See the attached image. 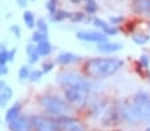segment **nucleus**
Wrapping results in <instances>:
<instances>
[{
  "mask_svg": "<svg viewBox=\"0 0 150 131\" xmlns=\"http://www.w3.org/2000/svg\"><path fill=\"white\" fill-rule=\"evenodd\" d=\"M124 65V61L116 57H93L84 64V73L91 78H108L116 74Z\"/></svg>",
  "mask_w": 150,
  "mask_h": 131,
  "instance_id": "f257e3e1",
  "label": "nucleus"
},
{
  "mask_svg": "<svg viewBox=\"0 0 150 131\" xmlns=\"http://www.w3.org/2000/svg\"><path fill=\"white\" fill-rule=\"evenodd\" d=\"M39 102L48 114L54 115L57 118L62 117V115H68L72 110V106L65 99H61L56 95H41L39 98Z\"/></svg>",
  "mask_w": 150,
  "mask_h": 131,
  "instance_id": "f03ea898",
  "label": "nucleus"
},
{
  "mask_svg": "<svg viewBox=\"0 0 150 131\" xmlns=\"http://www.w3.org/2000/svg\"><path fill=\"white\" fill-rule=\"evenodd\" d=\"M138 120L150 123V95L146 91H138L132 102Z\"/></svg>",
  "mask_w": 150,
  "mask_h": 131,
  "instance_id": "7ed1b4c3",
  "label": "nucleus"
},
{
  "mask_svg": "<svg viewBox=\"0 0 150 131\" xmlns=\"http://www.w3.org/2000/svg\"><path fill=\"white\" fill-rule=\"evenodd\" d=\"M56 82L64 89L84 88L91 90V83L88 82V80L80 76V74L74 73V71H61V73H59L56 77Z\"/></svg>",
  "mask_w": 150,
  "mask_h": 131,
  "instance_id": "20e7f679",
  "label": "nucleus"
},
{
  "mask_svg": "<svg viewBox=\"0 0 150 131\" xmlns=\"http://www.w3.org/2000/svg\"><path fill=\"white\" fill-rule=\"evenodd\" d=\"M89 91H91L89 89H84V88L64 89V99H65L71 106L81 109L86 105V102H88Z\"/></svg>",
  "mask_w": 150,
  "mask_h": 131,
  "instance_id": "39448f33",
  "label": "nucleus"
},
{
  "mask_svg": "<svg viewBox=\"0 0 150 131\" xmlns=\"http://www.w3.org/2000/svg\"><path fill=\"white\" fill-rule=\"evenodd\" d=\"M56 126L59 131H85L82 123H80L77 119L69 117V115L59 117L56 119Z\"/></svg>",
  "mask_w": 150,
  "mask_h": 131,
  "instance_id": "423d86ee",
  "label": "nucleus"
},
{
  "mask_svg": "<svg viewBox=\"0 0 150 131\" xmlns=\"http://www.w3.org/2000/svg\"><path fill=\"white\" fill-rule=\"evenodd\" d=\"M33 131H59L56 120H52L44 115H33L31 117Z\"/></svg>",
  "mask_w": 150,
  "mask_h": 131,
  "instance_id": "0eeeda50",
  "label": "nucleus"
},
{
  "mask_svg": "<svg viewBox=\"0 0 150 131\" xmlns=\"http://www.w3.org/2000/svg\"><path fill=\"white\" fill-rule=\"evenodd\" d=\"M8 127L11 131H33L31 118L25 117V115H20L13 122L8 123Z\"/></svg>",
  "mask_w": 150,
  "mask_h": 131,
  "instance_id": "6e6552de",
  "label": "nucleus"
},
{
  "mask_svg": "<svg viewBox=\"0 0 150 131\" xmlns=\"http://www.w3.org/2000/svg\"><path fill=\"white\" fill-rule=\"evenodd\" d=\"M77 39L82 41H89V43H104L106 41V34L104 32H93V31H88V32H77Z\"/></svg>",
  "mask_w": 150,
  "mask_h": 131,
  "instance_id": "1a4fd4ad",
  "label": "nucleus"
},
{
  "mask_svg": "<svg viewBox=\"0 0 150 131\" xmlns=\"http://www.w3.org/2000/svg\"><path fill=\"white\" fill-rule=\"evenodd\" d=\"M12 97H13V90L7 85L4 80H0V107H6Z\"/></svg>",
  "mask_w": 150,
  "mask_h": 131,
  "instance_id": "9d476101",
  "label": "nucleus"
},
{
  "mask_svg": "<svg viewBox=\"0 0 150 131\" xmlns=\"http://www.w3.org/2000/svg\"><path fill=\"white\" fill-rule=\"evenodd\" d=\"M80 60H81V57L77 56V54L71 53V52H62V53H60L56 57V64L57 65L67 66V65H71V64L79 62Z\"/></svg>",
  "mask_w": 150,
  "mask_h": 131,
  "instance_id": "9b49d317",
  "label": "nucleus"
},
{
  "mask_svg": "<svg viewBox=\"0 0 150 131\" xmlns=\"http://www.w3.org/2000/svg\"><path fill=\"white\" fill-rule=\"evenodd\" d=\"M133 9L141 16L150 17V0H134Z\"/></svg>",
  "mask_w": 150,
  "mask_h": 131,
  "instance_id": "f8f14e48",
  "label": "nucleus"
},
{
  "mask_svg": "<svg viewBox=\"0 0 150 131\" xmlns=\"http://www.w3.org/2000/svg\"><path fill=\"white\" fill-rule=\"evenodd\" d=\"M20 113H21V103L15 102L13 105L9 106L8 110L6 111V117H4V120H6L7 123L13 122L15 119H17V118L21 115Z\"/></svg>",
  "mask_w": 150,
  "mask_h": 131,
  "instance_id": "ddd939ff",
  "label": "nucleus"
},
{
  "mask_svg": "<svg viewBox=\"0 0 150 131\" xmlns=\"http://www.w3.org/2000/svg\"><path fill=\"white\" fill-rule=\"evenodd\" d=\"M122 49V44L120 43H110V41H104V43L97 44V50L102 53H114Z\"/></svg>",
  "mask_w": 150,
  "mask_h": 131,
  "instance_id": "4468645a",
  "label": "nucleus"
},
{
  "mask_svg": "<svg viewBox=\"0 0 150 131\" xmlns=\"http://www.w3.org/2000/svg\"><path fill=\"white\" fill-rule=\"evenodd\" d=\"M25 52H27V56H28V62L31 64V65L39 62L40 54H39V52H37L36 45H33V44H28L27 48H25Z\"/></svg>",
  "mask_w": 150,
  "mask_h": 131,
  "instance_id": "2eb2a0df",
  "label": "nucleus"
},
{
  "mask_svg": "<svg viewBox=\"0 0 150 131\" xmlns=\"http://www.w3.org/2000/svg\"><path fill=\"white\" fill-rule=\"evenodd\" d=\"M36 48L40 54V57H47V56H49V54L52 53V50H53V46L51 45V43H49L48 40L44 41V43L37 44Z\"/></svg>",
  "mask_w": 150,
  "mask_h": 131,
  "instance_id": "dca6fc26",
  "label": "nucleus"
},
{
  "mask_svg": "<svg viewBox=\"0 0 150 131\" xmlns=\"http://www.w3.org/2000/svg\"><path fill=\"white\" fill-rule=\"evenodd\" d=\"M31 66L29 65H23L21 68L19 69V80L20 81H25V80H29V76H31Z\"/></svg>",
  "mask_w": 150,
  "mask_h": 131,
  "instance_id": "f3484780",
  "label": "nucleus"
},
{
  "mask_svg": "<svg viewBox=\"0 0 150 131\" xmlns=\"http://www.w3.org/2000/svg\"><path fill=\"white\" fill-rule=\"evenodd\" d=\"M23 20H24V23H25V25L28 27V28H31V29L36 25V24H35V15L32 13L31 11H25V12H24Z\"/></svg>",
  "mask_w": 150,
  "mask_h": 131,
  "instance_id": "a211bd4d",
  "label": "nucleus"
},
{
  "mask_svg": "<svg viewBox=\"0 0 150 131\" xmlns=\"http://www.w3.org/2000/svg\"><path fill=\"white\" fill-rule=\"evenodd\" d=\"M71 15L72 13H68L67 11H56V13L53 16H51V19L53 21H61V20H65V19H71Z\"/></svg>",
  "mask_w": 150,
  "mask_h": 131,
  "instance_id": "6ab92c4d",
  "label": "nucleus"
},
{
  "mask_svg": "<svg viewBox=\"0 0 150 131\" xmlns=\"http://www.w3.org/2000/svg\"><path fill=\"white\" fill-rule=\"evenodd\" d=\"M133 41L136 44H138V45H144V44H146L149 41V37L144 33H136L133 34Z\"/></svg>",
  "mask_w": 150,
  "mask_h": 131,
  "instance_id": "aec40b11",
  "label": "nucleus"
},
{
  "mask_svg": "<svg viewBox=\"0 0 150 131\" xmlns=\"http://www.w3.org/2000/svg\"><path fill=\"white\" fill-rule=\"evenodd\" d=\"M97 9H98V6L96 4V1H93V0L86 1V4H85V11H86V13L93 15L97 12Z\"/></svg>",
  "mask_w": 150,
  "mask_h": 131,
  "instance_id": "412c9836",
  "label": "nucleus"
},
{
  "mask_svg": "<svg viewBox=\"0 0 150 131\" xmlns=\"http://www.w3.org/2000/svg\"><path fill=\"white\" fill-rule=\"evenodd\" d=\"M48 39H47V34H44V33H41V32H35L33 34H32V41H33L35 44H40V43H44V41H47Z\"/></svg>",
  "mask_w": 150,
  "mask_h": 131,
  "instance_id": "4be33fe9",
  "label": "nucleus"
},
{
  "mask_svg": "<svg viewBox=\"0 0 150 131\" xmlns=\"http://www.w3.org/2000/svg\"><path fill=\"white\" fill-rule=\"evenodd\" d=\"M42 70H39V69H32L31 76H29V81L31 82H39L42 77Z\"/></svg>",
  "mask_w": 150,
  "mask_h": 131,
  "instance_id": "5701e85b",
  "label": "nucleus"
},
{
  "mask_svg": "<svg viewBox=\"0 0 150 131\" xmlns=\"http://www.w3.org/2000/svg\"><path fill=\"white\" fill-rule=\"evenodd\" d=\"M36 27H37V31L41 32V33L44 34H48V25H47V23L44 21V19H39L36 23Z\"/></svg>",
  "mask_w": 150,
  "mask_h": 131,
  "instance_id": "b1692460",
  "label": "nucleus"
},
{
  "mask_svg": "<svg viewBox=\"0 0 150 131\" xmlns=\"http://www.w3.org/2000/svg\"><path fill=\"white\" fill-rule=\"evenodd\" d=\"M93 24H94V27H97V28L102 29V32H105L106 29L109 28V27H110L108 23H106V21H104L102 19H97V17L93 20Z\"/></svg>",
  "mask_w": 150,
  "mask_h": 131,
  "instance_id": "393cba45",
  "label": "nucleus"
},
{
  "mask_svg": "<svg viewBox=\"0 0 150 131\" xmlns=\"http://www.w3.org/2000/svg\"><path fill=\"white\" fill-rule=\"evenodd\" d=\"M9 62V50H0V65H7Z\"/></svg>",
  "mask_w": 150,
  "mask_h": 131,
  "instance_id": "a878e982",
  "label": "nucleus"
},
{
  "mask_svg": "<svg viewBox=\"0 0 150 131\" xmlns=\"http://www.w3.org/2000/svg\"><path fill=\"white\" fill-rule=\"evenodd\" d=\"M56 3H57V0H48V3H47V9H48L49 15L51 16H53L54 13H56Z\"/></svg>",
  "mask_w": 150,
  "mask_h": 131,
  "instance_id": "bb28decb",
  "label": "nucleus"
},
{
  "mask_svg": "<svg viewBox=\"0 0 150 131\" xmlns=\"http://www.w3.org/2000/svg\"><path fill=\"white\" fill-rule=\"evenodd\" d=\"M41 70L42 73H49V71H52V69L54 68V64L53 62H49V61H47V62H44L41 65Z\"/></svg>",
  "mask_w": 150,
  "mask_h": 131,
  "instance_id": "cd10ccee",
  "label": "nucleus"
},
{
  "mask_svg": "<svg viewBox=\"0 0 150 131\" xmlns=\"http://www.w3.org/2000/svg\"><path fill=\"white\" fill-rule=\"evenodd\" d=\"M84 17H85V15H82L81 12H76V13L71 15V20L76 23V21H82L84 20Z\"/></svg>",
  "mask_w": 150,
  "mask_h": 131,
  "instance_id": "c85d7f7f",
  "label": "nucleus"
},
{
  "mask_svg": "<svg viewBox=\"0 0 150 131\" xmlns=\"http://www.w3.org/2000/svg\"><path fill=\"white\" fill-rule=\"evenodd\" d=\"M139 62H141L142 65L145 66V68H147V66H149V62H150V58L147 57L146 54H142L141 58H139Z\"/></svg>",
  "mask_w": 150,
  "mask_h": 131,
  "instance_id": "c756f323",
  "label": "nucleus"
},
{
  "mask_svg": "<svg viewBox=\"0 0 150 131\" xmlns=\"http://www.w3.org/2000/svg\"><path fill=\"white\" fill-rule=\"evenodd\" d=\"M11 32L15 34V36L19 39L20 37V34H21V31H20V28H19V25H12L11 27Z\"/></svg>",
  "mask_w": 150,
  "mask_h": 131,
  "instance_id": "7c9ffc66",
  "label": "nucleus"
},
{
  "mask_svg": "<svg viewBox=\"0 0 150 131\" xmlns=\"http://www.w3.org/2000/svg\"><path fill=\"white\" fill-rule=\"evenodd\" d=\"M104 33L106 34V36H114V34L117 33V28H114V27H112V25H110L108 29H106V31L104 32Z\"/></svg>",
  "mask_w": 150,
  "mask_h": 131,
  "instance_id": "2f4dec72",
  "label": "nucleus"
},
{
  "mask_svg": "<svg viewBox=\"0 0 150 131\" xmlns=\"http://www.w3.org/2000/svg\"><path fill=\"white\" fill-rule=\"evenodd\" d=\"M6 74H8V68H7V65H0V77H3Z\"/></svg>",
  "mask_w": 150,
  "mask_h": 131,
  "instance_id": "473e14b6",
  "label": "nucleus"
},
{
  "mask_svg": "<svg viewBox=\"0 0 150 131\" xmlns=\"http://www.w3.org/2000/svg\"><path fill=\"white\" fill-rule=\"evenodd\" d=\"M16 3L20 8H24V7H27V4H28V0H16Z\"/></svg>",
  "mask_w": 150,
  "mask_h": 131,
  "instance_id": "72a5a7b5",
  "label": "nucleus"
},
{
  "mask_svg": "<svg viewBox=\"0 0 150 131\" xmlns=\"http://www.w3.org/2000/svg\"><path fill=\"white\" fill-rule=\"evenodd\" d=\"M121 21H122V17H110L112 24H117V23H121Z\"/></svg>",
  "mask_w": 150,
  "mask_h": 131,
  "instance_id": "f704fd0d",
  "label": "nucleus"
},
{
  "mask_svg": "<svg viewBox=\"0 0 150 131\" xmlns=\"http://www.w3.org/2000/svg\"><path fill=\"white\" fill-rule=\"evenodd\" d=\"M15 54H16V49H11L9 50V61H13L15 60Z\"/></svg>",
  "mask_w": 150,
  "mask_h": 131,
  "instance_id": "c9c22d12",
  "label": "nucleus"
},
{
  "mask_svg": "<svg viewBox=\"0 0 150 131\" xmlns=\"http://www.w3.org/2000/svg\"><path fill=\"white\" fill-rule=\"evenodd\" d=\"M0 50H6V45L0 43Z\"/></svg>",
  "mask_w": 150,
  "mask_h": 131,
  "instance_id": "e433bc0d",
  "label": "nucleus"
},
{
  "mask_svg": "<svg viewBox=\"0 0 150 131\" xmlns=\"http://www.w3.org/2000/svg\"><path fill=\"white\" fill-rule=\"evenodd\" d=\"M72 3H74V4H77V3H80V1H81V0H71Z\"/></svg>",
  "mask_w": 150,
  "mask_h": 131,
  "instance_id": "4c0bfd02",
  "label": "nucleus"
},
{
  "mask_svg": "<svg viewBox=\"0 0 150 131\" xmlns=\"http://www.w3.org/2000/svg\"><path fill=\"white\" fill-rule=\"evenodd\" d=\"M0 125H1V118H0Z\"/></svg>",
  "mask_w": 150,
  "mask_h": 131,
  "instance_id": "58836bf2",
  "label": "nucleus"
},
{
  "mask_svg": "<svg viewBox=\"0 0 150 131\" xmlns=\"http://www.w3.org/2000/svg\"><path fill=\"white\" fill-rule=\"evenodd\" d=\"M149 81H150V76H149Z\"/></svg>",
  "mask_w": 150,
  "mask_h": 131,
  "instance_id": "ea45409f",
  "label": "nucleus"
},
{
  "mask_svg": "<svg viewBox=\"0 0 150 131\" xmlns=\"http://www.w3.org/2000/svg\"><path fill=\"white\" fill-rule=\"evenodd\" d=\"M32 1H35V0H32Z\"/></svg>",
  "mask_w": 150,
  "mask_h": 131,
  "instance_id": "a19ab883",
  "label": "nucleus"
},
{
  "mask_svg": "<svg viewBox=\"0 0 150 131\" xmlns=\"http://www.w3.org/2000/svg\"><path fill=\"white\" fill-rule=\"evenodd\" d=\"M86 1H89V0H86Z\"/></svg>",
  "mask_w": 150,
  "mask_h": 131,
  "instance_id": "79ce46f5",
  "label": "nucleus"
}]
</instances>
